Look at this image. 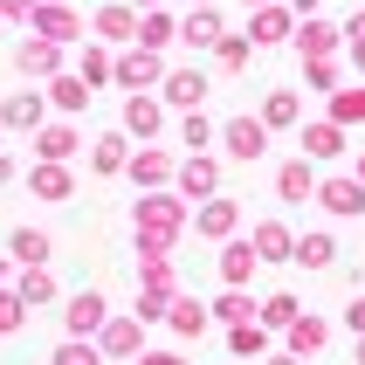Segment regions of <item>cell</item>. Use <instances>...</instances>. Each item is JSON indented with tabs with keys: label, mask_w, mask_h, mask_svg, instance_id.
<instances>
[{
	"label": "cell",
	"mask_w": 365,
	"mask_h": 365,
	"mask_svg": "<svg viewBox=\"0 0 365 365\" xmlns=\"http://www.w3.org/2000/svg\"><path fill=\"white\" fill-rule=\"evenodd\" d=\"M48 365H110V359H103L90 338H62V345L48 351Z\"/></svg>",
	"instance_id": "9a60e30c"
},
{
	"label": "cell",
	"mask_w": 365,
	"mask_h": 365,
	"mask_svg": "<svg viewBox=\"0 0 365 365\" xmlns=\"http://www.w3.org/2000/svg\"><path fill=\"white\" fill-rule=\"evenodd\" d=\"M103 41H138V14L131 7H97V21H90Z\"/></svg>",
	"instance_id": "8fae6325"
},
{
	"label": "cell",
	"mask_w": 365,
	"mask_h": 365,
	"mask_svg": "<svg viewBox=\"0 0 365 365\" xmlns=\"http://www.w3.org/2000/svg\"><path fill=\"white\" fill-rule=\"evenodd\" d=\"M145 317H165V289H145V297H138V324H145Z\"/></svg>",
	"instance_id": "f546056e"
},
{
	"label": "cell",
	"mask_w": 365,
	"mask_h": 365,
	"mask_svg": "<svg viewBox=\"0 0 365 365\" xmlns=\"http://www.w3.org/2000/svg\"><path fill=\"white\" fill-rule=\"evenodd\" d=\"M14 289H21V304H28V310L56 304V276H48V269H21V276H14Z\"/></svg>",
	"instance_id": "7c38bea8"
},
{
	"label": "cell",
	"mask_w": 365,
	"mask_h": 365,
	"mask_svg": "<svg viewBox=\"0 0 365 365\" xmlns=\"http://www.w3.org/2000/svg\"><path fill=\"white\" fill-rule=\"evenodd\" d=\"M227 152H235V159H255V152H262V124H227Z\"/></svg>",
	"instance_id": "e0dca14e"
},
{
	"label": "cell",
	"mask_w": 365,
	"mask_h": 365,
	"mask_svg": "<svg viewBox=\"0 0 365 365\" xmlns=\"http://www.w3.org/2000/svg\"><path fill=\"white\" fill-rule=\"evenodd\" d=\"M173 324H180V331H200L207 317H200V304H173Z\"/></svg>",
	"instance_id": "4dcf8cb0"
},
{
	"label": "cell",
	"mask_w": 365,
	"mask_h": 365,
	"mask_svg": "<svg viewBox=\"0 0 365 365\" xmlns=\"http://www.w3.org/2000/svg\"><path fill=\"white\" fill-rule=\"evenodd\" d=\"M48 103H56L62 118H76L83 103H90V83H83V76H76V69H62V76H56V83H48Z\"/></svg>",
	"instance_id": "30bf717a"
},
{
	"label": "cell",
	"mask_w": 365,
	"mask_h": 365,
	"mask_svg": "<svg viewBox=\"0 0 365 365\" xmlns=\"http://www.w3.org/2000/svg\"><path fill=\"white\" fill-rule=\"evenodd\" d=\"M324 200L338 207V214H359V207H365V193H359V186H345V180H338V186L324 193Z\"/></svg>",
	"instance_id": "cb8c5ba5"
},
{
	"label": "cell",
	"mask_w": 365,
	"mask_h": 365,
	"mask_svg": "<svg viewBox=\"0 0 365 365\" xmlns=\"http://www.w3.org/2000/svg\"><path fill=\"white\" fill-rule=\"evenodd\" d=\"M338 110H345V118H351V110H359V118H365V90H359V97H345V103H338Z\"/></svg>",
	"instance_id": "e575fe53"
},
{
	"label": "cell",
	"mask_w": 365,
	"mask_h": 365,
	"mask_svg": "<svg viewBox=\"0 0 365 365\" xmlns=\"http://www.w3.org/2000/svg\"><path fill=\"white\" fill-rule=\"evenodd\" d=\"M41 41H76L83 35V21H76V7H56V0H41L35 7V21H28Z\"/></svg>",
	"instance_id": "8992f818"
},
{
	"label": "cell",
	"mask_w": 365,
	"mask_h": 365,
	"mask_svg": "<svg viewBox=\"0 0 365 365\" xmlns=\"http://www.w3.org/2000/svg\"><path fill=\"white\" fill-rule=\"evenodd\" d=\"M200 227H207V235H227V227H235V207H227V200H214V207L200 214Z\"/></svg>",
	"instance_id": "484cf974"
},
{
	"label": "cell",
	"mask_w": 365,
	"mask_h": 365,
	"mask_svg": "<svg viewBox=\"0 0 365 365\" xmlns=\"http://www.w3.org/2000/svg\"><path fill=\"white\" fill-rule=\"evenodd\" d=\"M41 0H0V21H35Z\"/></svg>",
	"instance_id": "83f0119b"
},
{
	"label": "cell",
	"mask_w": 365,
	"mask_h": 365,
	"mask_svg": "<svg viewBox=\"0 0 365 365\" xmlns=\"http://www.w3.org/2000/svg\"><path fill=\"white\" fill-rule=\"evenodd\" d=\"M131 180L159 186V180H165V152H138V159H131Z\"/></svg>",
	"instance_id": "ffe728a7"
},
{
	"label": "cell",
	"mask_w": 365,
	"mask_h": 365,
	"mask_svg": "<svg viewBox=\"0 0 365 365\" xmlns=\"http://www.w3.org/2000/svg\"><path fill=\"white\" fill-rule=\"evenodd\" d=\"M103 324H110V304H103L97 289H76L69 310H62V331H69V338H97Z\"/></svg>",
	"instance_id": "277c9868"
},
{
	"label": "cell",
	"mask_w": 365,
	"mask_h": 365,
	"mask_svg": "<svg viewBox=\"0 0 365 365\" xmlns=\"http://www.w3.org/2000/svg\"><path fill=\"white\" fill-rule=\"evenodd\" d=\"M186 41H193V48H207V41H221V21H214V14H193V28H186Z\"/></svg>",
	"instance_id": "603a6c76"
},
{
	"label": "cell",
	"mask_w": 365,
	"mask_h": 365,
	"mask_svg": "<svg viewBox=\"0 0 365 365\" xmlns=\"http://www.w3.org/2000/svg\"><path fill=\"white\" fill-rule=\"evenodd\" d=\"M124 131H131V138H152V131H159V103L131 97V103H124Z\"/></svg>",
	"instance_id": "2e32d148"
},
{
	"label": "cell",
	"mask_w": 365,
	"mask_h": 365,
	"mask_svg": "<svg viewBox=\"0 0 365 365\" xmlns=\"http://www.w3.org/2000/svg\"><path fill=\"white\" fill-rule=\"evenodd\" d=\"M97 351H103L110 365H118V359H131V351H138V317H110V324L97 331Z\"/></svg>",
	"instance_id": "ba28073f"
},
{
	"label": "cell",
	"mask_w": 365,
	"mask_h": 365,
	"mask_svg": "<svg viewBox=\"0 0 365 365\" xmlns=\"http://www.w3.org/2000/svg\"><path fill=\"white\" fill-rule=\"evenodd\" d=\"M255 248H262V255H283L289 242H283V227H262V235H255Z\"/></svg>",
	"instance_id": "1f68e13d"
},
{
	"label": "cell",
	"mask_w": 365,
	"mask_h": 365,
	"mask_svg": "<svg viewBox=\"0 0 365 365\" xmlns=\"http://www.w3.org/2000/svg\"><path fill=\"white\" fill-rule=\"evenodd\" d=\"M200 90H207V83L193 76V69H186V76H173V83H165V97H173V103H200Z\"/></svg>",
	"instance_id": "7402d4cb"
},
{
	"label": "cell",
	"mask_w": 365,
	"mask_h": 365,
	"mask_svg": "<svg viewBox=\"0 0 365 365\" xmlns=\"http://www.w3.org/2000/svg\"><path fill=\"white\" fill-rule=\"evenodd\" d=\"M28 193H35V200H69L76 180H69V165H35V173H28Z\"/></svg>",
	"instance_id": "9c48e42d"
},
{
	"label": "cell",
	"mask_w": 365,
	"mask_h": 365,
	"mask_svg": "<svg viewBox=\"0 0 365 365\" xmlns=\"http://www.w3.org/2000/svg\"><path fill=\"white\" fill-rule=\"evenodd\" d=\"M173 227H180V200H173V193H152V200H138V255H165Z\"/></svg>",
	"instance_id": "6da1fadb"
},
{
	"label": "cell",
	"mask_w": 365,
	"mask_h": 365,
	"mask_svg": "<svg viewBox=\"0 0 365 365\" xmlns=\"http://www.w3.org/2000/svg\"><path fill=\"white\" fill-rule=\"evenodd\" d=\"M14 180V152H7V145H0V186Z\"/></svg>",
	"instance_id": "d6a6232c"
},
{
	"label": "cell",
	"mask_w": 365,
	"mask_h": 365,
	"mask_svg": "<svg viewBox=\"0 0 365 365\" xmlns=\"http://www.w3.org/2000/svg\"><path fill=\"white\" fill-rule=\"evenodd\" d=\"M283 193H289V200H304V193H310V173H304V165H283Z\"/></svg>",
	"instance_id": "4316f807"
},
{
	"label": "cell",
	"mask_w": 365,
	"mask_h": 365,
	"mask_svg": "<svg viewBox=\"0 0 365 365\" xmlns=\"http://www.w3.org/2000/svg\"><path fill=\"white\" fill-rule=\"evenodd\" d=\"M41 124H48V90H14V97H0V131L35 138Z\"/></svg>",
	"instance_id": "7a4b0ae2"
},
{
	"label": "cell",
	"mask_w": 365,
	"mask_h": 365,
	"mask_svg": "<svg viewBox=\"0 0 365 365\" xmlns=\"http://www.w3.org/2000/svg\"><path fill=\"white\" fill-rule=\"evenodd\" d=\"M14 76L21 83H56L62 76V41H21V48H14Z\"/></svg>",
	"instance_id": "3957f363"
},
{
	"label": "cell",
	"mask_w": 365,
	"mask_h": 365,
	"mask_svg": "<svg viewBox=\"0 0 365 365\" xmlns=\"http://www.w3.org/2000/svg\"><path fill=\"white\" fill-rule=\"evenodd\" d=\"M304 262H310V269L331 262V242H324V235H310V242H304Z\"/></svg>",
	"instance_id": "f1b7e54d"
},
{
	"label": "cell",
	"mask_w": 365,
	"mask_h": 365,
	"mask_svg": "<svg viewBox=\"0 0 365 365\" xmlns=\"http://www.w3.org/2000/svg\"><path fill=\"white\" fill-rule=\"evenodd\" d=\"M76 124H41V131H35V165H69V159H76Z\"/></svg>",
	"instance_id": "5b68a950"
},
{
	"label": "cell",
	"mask_w": 365,
	"mask_h": 365,
	"mask_svg": "<svg viewBox=\"0 0 365 365\" xmlns=\"http://www.w3.org/2000/svg\"><path fill=\"white\" fill-rule=\"evenodd\" d=\"M90 165H97V173H124V165H131V152H124V131H103V138L90 145Z\"/></svg>",
	"instance_id": "4fadbf2b"
},
{
	"label": "cell",
	"mask_w": 365,
	"mask_h": 365,
	"mask_svg": "<svg viewBox=\"0 0 365 365\" xmlns=\"http://www.w3.org/2000/svg\"><path fill=\"white\" fill-rule=\"evenodd\" d=\"M152 76H159V62H152V48H138V56H124V62H118V83L131 90V97H138V90H145Z\"/></svg>",
	"instance_id": "5bb4252c"
},
{
	"label": "cell",
	"mask_w": 365,
	"mask_h": 365,
	"mask_svg": "<svg viewBox=\"0 0 365 365\" xmlns=\"http://www.w3.org/2000/svg\"><path fill=\"white\" fill-rule=\"evenodd\" d=\"M14 276H21V269H14V255H0V289L14 283Z\"/></svg>",
	"instance_id": "836d02e7"
},
{
	"label": "cell",
	"mask_w": 365,
	"mask_h": 365,
	"mask_svg": "<svg viewBox=\"0 0 365 365\" xmlns=\"http://www.w3.org/2000/svg\"><path fill=\"white\" fill-rule=\"evenodd\" d=\"M56 7H69V0H56Z\"/></svg>",
	"instance_id": "8d00e7d4"
},
{
	"label": "cell",
	"mask_w": 365,
	"mask_h": 365,
	"mask_svg": "<svg viewBox=\"0 0 365 365\" xmlns=\"http://www.w3.org/2000/svg\"><path fill=\"white\" fill-rule=\"evenodd\" d=\"M21 324H28V304H21V289L7 283V289H0V338H14Z\"/></svg>",
	"instance_id": "ac0fdd59"
},
{
	"label": "cell",
	"mask_w": 365,
	"mask_h": 365,
	"mask_svg": "<svg viewBox=\"0 0 365 365\" xmlns=\"http://www.w3.org/2000/svg\"><path fill=\"white\" fill-rule=\"evenodd\" d=\"M138 41H145V48H165V41H173L165 14H138Z\"/></svg>",
	"instance_id": "44dd1931"
},
{
	"label": "cell",
	"mask_w": 365,
	"mask_h": 365,
	"mask_svg": "<svg viewBox=\"0 0 365 365\" xmlns=\"http://www.w3.org/2000/svg\"><path fill=\"white\" fill-rule=\"evenodd\" d=\"M7 255H14V269H48L56 242H48L41 227H14V235H7Z\"/></svg>",
	"instance_id": "52a82bcc"
},
{
	"label": "cell",
	"mask_w": 365,
	"mask_h": 365,
	"mask_svg": "<svg viewBox=\"0 0 365 365\" xmlns=\"http://www.w3.org/2000/svg\"><path fill=\"white\" fill-rule=\"evenodd\" d=\"M76 76H83V83H90V90H97V83H103V76H118V62L103 56V48H83V69H76Z\"/></svg>",
	"instance_id": "d6986e66"
},
{
	"label": "cell",
	"mask_w": 365,
	"mask_h": 365,
	"mask_svg": "<svg viewBox=\"0 0 365 365\" xmlns=\"http://www.w3.org/2000/svg\"><path fill=\"white\" fill-rule=\"evenodd\" d=\"M138 365H180V359H173V351H152V359H138Z\"/></svg>",
	"instance_id": "d590c367"
},
{
	"label": "cell",
	"mask_w": 365,
	"mask_h": 365,
	"mask_svg": "<svg viewBox=\"0 0 365 365\" xmlns=\"http://www.w3.org/2000/svg\"><path fill=\"white\" fill-rule=\"evenodd\" d=\"M180 186H186V193H207V186H214V165H207V159H193V165L180 173Z\"/></svg>",
	"instance_id": "d4e9b609"
}]
</instances>
